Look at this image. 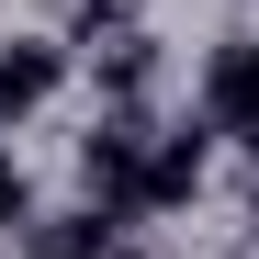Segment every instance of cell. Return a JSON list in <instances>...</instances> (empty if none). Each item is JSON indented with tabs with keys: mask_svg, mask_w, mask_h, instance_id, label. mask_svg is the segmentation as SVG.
<instances>
[{
	"mask_svg": "<svg viewBox=\"0 0 259 259\" xmlns=\"http://www.w3.org/2000/svg\"><path fill=\"white\" fill-rule=\"evenodd\" d=\"M57 79H68V34H12L0 46V124H23Z\"/></svg>",
	"mask_w": 259,
	"mask_h": 259,
	"instance_id": "1",
	"label": "cell"
},
{
	"mask_svg": "<svg viewBox=\"0 0 259 259\" xmlns=\"http://www.w3.org/2000/svg\"><path fill=\"white\" fill-rule=\"evenodd\" d=\"M203 158H214V113L158 124V147H147V203H181V192L203 181Z\"/></svg>",
	"mask_w": 259,
	"mask_h": 259,
	"instance_id": "2",
	"label": "cell"
},
{
	"mask_svg": "<svg viewBox=\"0 0 259 259\" xmlns=\"http://www.w3.org/2000/svg\"><path fill=\"white\" fill-rule=\"evenodd\" d=\"M113 203H79V214H34L23 226V259H113Z\"/></svg>",
	"mask_w": 259,
	"mask_h": 259,
	"instance_id": "3",
	"label": "cell"
},
{
	"mask_svg": "<svg viewBox=\"0 0 259 259\" xmlns=\"http://www.w3.org/2000/svg\"><path fill=\"white\" fill-rule=\"evenodd\" d=\"M91 79H102V91H113V102H136V91H147V79H158V34L136 23V34H113V46H91Z\"/></svg>",
	"mask_w": 259,
	"mask_h": 259,
	"instance_id": "4",
	"label": "cell"
},
{
	"mask_svg": "<svg viewBox=\"0 0 259 259\" xmlns=\"http://www.w3.org/2000/svg\"><path fill=\"white\" fill-rule=\"evenodd\" d=\"M136 12L147 0H57V34L91 57V46H113V34H136Z\"/></svg>",
	"mask_w": 259,
	"mask_h": 259,
	"instance_id": "5",
	"label": "cell"
},
{
	"mask_svg": "<svg viewBox=\"0 0 259 259\" xmlns=\"http://www.w3.org/2000/svg\"><path fill=\"white\" fill-rule=\"evenodd\" d=\"M0 226H34V181H23V158H0Z\"/></svg>",
	"mask_w": 259,
	"mask_h": 259,
	"instance_id": "6",
	"label": "cell"
},
{
	"mask_svg": "<svg viewBox=\"0 0 259 259\" xmlns=\"http://www.w3.org/2000/svg\"><path fill=\"white\" fill-rule=\"evenodd\" d=\"M248 46H259V34H248Z\"/></svg>",
	"mask_w": 259,
	"mask_h": 259,
	"instance_id": "7",
	"label": "cell"
}]
</instances>
